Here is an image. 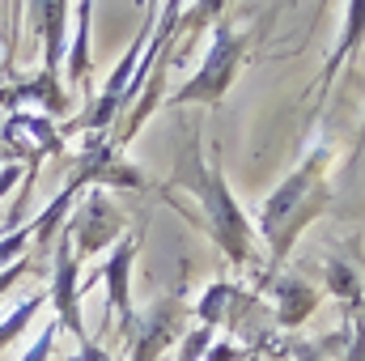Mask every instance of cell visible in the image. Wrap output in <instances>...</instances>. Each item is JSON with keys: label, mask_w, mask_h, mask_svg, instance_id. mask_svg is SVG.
<instances>
[{"label": "cell", "mask_w": 365, "mask_h": 361, "mask_svg": "<svg viewBox=\"0 0 365 361\" xmlns=\"http://www.w3.org/2000/svg\"><path fill=\"white\" fill-rule=\"evenodd\" d=\"M195 136H200V132H187V136H182L166 195L187 191V195L200 204L195 225L208 230V238L225 251V260H230L234 268H247V264L255 260V225H251L247 208L238 204V195L230 191V183H225V166H221L217 149L204 153Z\"/></svg>", "instance_id": "obj_1"}, {"label": "cell", "mask_w": 365, "mask_h": 361, "mask_svg": "<svg viewBox=\"0 0 365 361\" xmlns=\"http://www.w3.org/2000/svg\"><path fill=\"white\" fill-rule=\"evenodd\" d=\"M331 145L314 141L306 149V158L297 162V171L276 187L259 208V230L272 255V272L289 260L293 243L306 234V225H314L327 208H331Z\"/></svg>", "instance_id": "obj_2"}, {"label": "cell", "mask_w": 365, "mask_h": 361, "mask_svg": "<svg viewBox=\"0 0 365 361\" xmlns=\"http://www.w3.org/2000/svg\"><path fill=\"white\" fill-rule=\"evenodd\" d=\"M255 30H234L225 17L212 26V47L204 51L195 77L182 86V90L170 93V106H182V102H204V106H221V98L230 93V86L238 81V68H242V56L251 47Z\"/></svg>", "instance_id": "obj_3"}, {"label": "cell", "mask_w": 365, "mask_h": 361, "mask_svg": "<svg viewBox=\"0 0 365 361\" xmlns=\"http://www.w3.org/2000/svg\"><path fill=\"white\" fill-rule=\"evenodd\" d=\"M182 323H187V306H182V298H162L140 323H136V332L128 336V345H132V353L128 361H158L175 340H182Z\"/></svg>", "instance_id": "obj_4"}, {"label": "cell", "mask_w": 365, "mask_h": 361, "mask_svg": "<svg viewBox=\"0 0 365 361\" xmlns=\"http://www.w3.org/2000/svg\"><path fill=\"white\" fill-rule=\"evenodd\" d=\"M81 260H77V251H73V238H68V230L60 234V243H56V285H51V298H56V319H60V327H68L73 336H77V345L81 340H90L86 336V327H81V310H77V298H81Z\"/></svg>", "instance_id": "obj_5"}, {"label": "cell", "mask_w": 365, "mask_h": 361, "mask_svg": "<svg viewBox=\"0 0 365 361\" xmlns=\"http://www.w3.org/2000/svg\"><path fill=\"white\" fill-rule=\"evenodd\" d=\"M123 234V213L106 200V191H90V200L81 204V213L68 221V238H77L81 243V255H90V251H102L110 238H119ZM77 255V260H81Z\"/></svg>", "instance_id": "obj_6"}, {"label": "cell", "mask_w": 365, "mask_h": 361, "mask_svg": "<svg viewBox=\"0 0 365 361\" xmlns=\"http://www.w3.org/2000/svg\"><path fill=\"white\" fill-rule=\"evenodd\" d=\"M195 315H200V323H208L212 332L225 323V332H247V323L259 315V298H251V293H242L238 285H212L204 298H200V306H195Z\"/></svg>", "instance_id": "obj_7"}, {"label": "cell", "mask_w": 365, "mask_h": 361, "mask_svg": "<svg viewBox=\"0 0 365 361\" xmlns=\"http://www.w3.org/2000/svg\"><path fill=\"white\" fill-rule=\"evenodd\" d=\"M319 302H323V293L306 280V276H276L272 280V306H276V323L284 327V332H293V327H302L314 310H319Z\"/></svg>", "instance_id": "obj_8"}, {"label": "cell", "mask_w": 365, "mask_h": 361, "mask_svg": "<svg viewBox=\"0 0 365 361\" xmlns=\"http://www.w3.org/2000/svg\"><path fill=\"white\" fill-rule=\"evenodd\" d=\"M136 238H128L115 255H110V264L102 268V280H106V298H110V315H119V323H123V336H132L136 332V310H132V293H128V272H132V260H136Z\"/></svg>", "instance_id": "obj_9"}, {"label": "cell", "mask_w": 365, "mask_h": 361, "mask_svg": "<svg viewBox=\"0 0 365 361\" xmlns=\"http://www.w3.org/2000/svg\"><path fill=\"white\" fill-rule=\"evenodd\" d=\"M361 39H365V0H349V4H344V30H340V43H336V51L327 56V64H323V73H319V93L331 90L336 73H340L344 60L361 47Z\"/></svg>", "instance_id": "obj_10"}, {"label": "cell", "mask_w": 365, "mask_h": 361, "mask_svg": "<svg viewBox=\"0 0 365 361\" xmlns=\"http://www.w3.org/2000/svg\"><path fill=\"white\" fill-rule=\"evenodd\" d=\"M327 293L344 306V315H361V272L340 255H327Z\"/></svg>", "instance_id": "obj_11"}, {"label": "cell", "mask_w": 365, "mask_h": 361, "mask_svg": "<svg viewBox=\"0 0 365 361\" xmlns=\"http://www.w3.org/2000/svg\"><path fill=\"white\" fill-rule=\"evenodd\" d=\"M43 9V34H47V68L56 77L60 60H64V13H68V0H38Z\"/></svg>", "instance_id": "obj_12"}, {"label": "cell", "mask_w": 365, "mask_h": 361, "mask_svg": "<svg viewBox=\"0 0 365 361\" xmlns=\"http://www.w3.org/2000/svg\"><path fill=\"white\" fill-rule=\"evenodd\" d=\"M90 13L93 0H77V34H73V51H68V77L73 81H86L93 68L90 60Z\"/></svg>", "instance_id": "obj_13"}, {"label": "cell", "mask_w": 365, "mask_h": 361, "mask_svg": "<svg viewBox=\"0 0 365 361\" xmlns=\"http://www.w3.org/2000/svg\"><path fill=\"white\" fill-rule=\"evenodd\" d=\"M38 306H43V298H30V302H21V306H17V310L0 323V349H4V345H13V340L26 332V323L38 315Z\"/></svg>", "instance_id": "obj_14"}, {"label": "cell", "mask_w": 365, "mask_h": 361, "mask_svg": "<svg viewBox=\"0 0 365 361\" xmlns=\"http://www.w3.org/2000/svg\"><path fill=\"white\" fill-rule=\"evenodd\" d=\"M272 357L276 361H327V353H323L319 340H284V345L272 349Z\"/></svg>", "instance_id": "obj_15"}, {"label": "cell", "mask_w": 365, "mask_h": 361, "mask_svg": "<svg viewBox=\"0 0 365 361\" xmlns=\"http://www.w3.org/2000/svg\"><path fill=\"white\" fill-rule=\"evenodd\" d=\"M77 361H106V353H102L93 340H81V349H77Z\"/></svg>", "instance_id": "obj_16"}, {"label": "cell", "mask_w": 365, "mask_h": 361, "mask_svg": "<svg viewBox=\"0 0 365 361\" xmlns=\"http://www.w3.org/2000/svg\"><path fill=\"white\" fill-rule=\"evenodd\" d=\"M361 149H365V123H361V136H357V153L353 158H361Z\"/></svg>", "instance_id": "obj_17"}, {"label": "cell", "mask_w": 365, "mask_h": 361, "mask_svg": "<svg viewBox=\"0 0 365 361\" xmlns=\"http://www.w3.org/2000/svg\"><path fill=\"white\" fill-rule=\"evenodd\" d=\"M247 361H259V349H251V353H247Z\"/></svg>", "instance_id": "obj_18"}, {"label": "cell", "mask_w": 365, "mask_h": 361, "mask_svg": "<svg viewBox=\"0 0 365 361\" xmlns=\"http://www.w3.org/2000/svg\"><path fill=\"white\" fill-rule=\"evenodd\" d=\"M158 4H162V0H149V9H153V13H158Z\"/></svg>", "instance_id": "obj_19"}]
</instances>
